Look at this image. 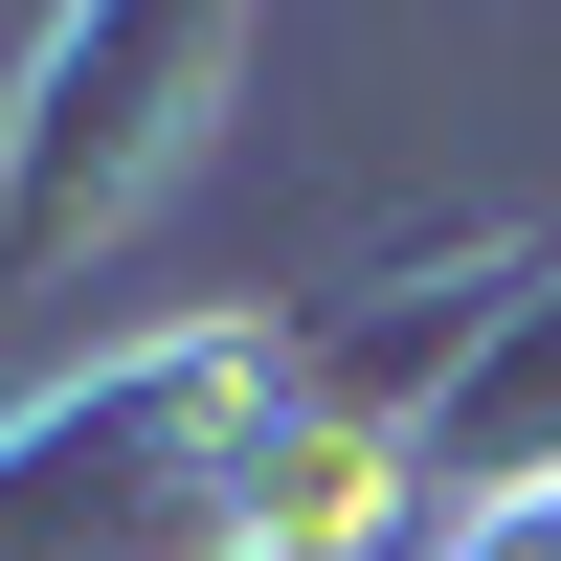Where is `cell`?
Segmentation results:
<instances>
[{
	"mask_svg": "<svg viewBox=\"0 0 561 561\" xmlns=\"http://www.w3.org/2000/svg\"><path fill=\"white\" fill-rule=\"evenodd\" d=\"M449 561H561V472H517V494H494V517L449 539Z\"/></svg>",
	"mask_w": 561,
	"mask_h": 561,
	"instance_id": "1",
	"label": "cell"
}]
</instances>
